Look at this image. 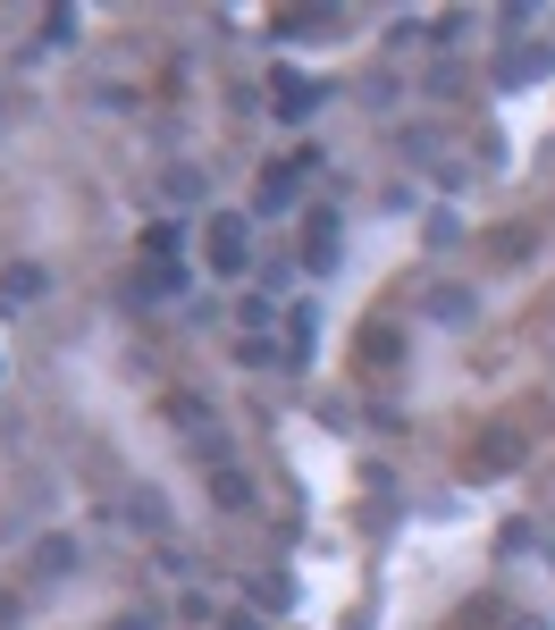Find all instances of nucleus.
<instances>
[{
  "label": "nucleus",
  "mask_w": 555,
  "mask_h": 630,
  "mask_svg": "<svg viewBox=\"0 0 555 630\" xmlns=\"http://www.w3.org/2000/svg\"><path fill=\"white\" fill-rule=\"evenodd\" d=\"M244 261H253V219L244 211H219L211 219V269L219 278H244Z\"/></svg>",
  "instance_id": "obj_1"
},
{
  "label": "nucleus",
  "mask_w": 555,
  "mask_h": 630,
  "mask_svg": "<svg viewBox=\"0 0 555 630\" xmlns=\"http://www.w3.org/2000/svg\"><path fill=\"white\" fill-rule=\"evenodd\" d=\"M429 319L463 328V319H471V286H438V294H429Z\"/></svg>",
  "instance_id": "obj_2"
},
{
  "label": "nucleus",
  "mask_w": 555,
  "mask_h": 630,
  "mask_svg": "<svg viewBox=\"0 0 555 630\" xmlns=\"http://www.w3.org/2000/svg\"><path fill=\"white\" fill-rule=\"evenodd\" d=\"M211 496H219V504H228V513H236V504H253V479H244V471H228V463H219V471H211Z\"/></svg>",
  "instance_id": "obj_3"
},
{
  "label": "nucleus",
  "mask_w": 555,
  "mask_h": 630,
  "mask_svg": "<svg viewBox=\"0 0 555 630\" xmlns=\"http://www.w3.org/2000/svg\"><path fill=\"white\" fill-rule=\"evenodd\" d=\"M539 42H522V60H514V51H505V60H496V76H505V85H530V76H539Z\"/></svg>",
  "instance_id": "obj_4"
},
{
  "label": "nucleus",
  "mask_w": 555,
  "mask_h": 630,
  "mask_svg": "<svg viewBox=\"0 0 555 630\" xmlns=\"http://www.w3.org/2000/svg\"><path fill=\"white\" fill-rule=\"evenodd\" d=\"M9 294H17V303H34V294H51V278H42V269H34V261H17V269H9Z\"/></svg>",
  "instance_id": "obj_5"
},
{
  "label": "nucleus",
  "mask_w": 555,
  "mask_h": 630,
  "mask_svg": "<svg viewBox=\"0 0 555 630\" xmlns=\"http://www.w3.org/2000/svg\"><path fill=\"white\" fill-rule=\"evenodd\" d=\"M42 571H76V538H42Z\"/></svg>",
  "instance_id": "obj_6"
},
{
  "label": "nucleus",
  "mask_w": 555,
  "mask_h": 630,
  "mask_svg": "<svg viewBox=\"0 0 555 630\" xmlns=\"http://www.w3.org/2000/svg\"><path fill=\"white\" fill-rule=\"evenodd\" d=\"M287 319H294V353H312V337H320V312L303 303V312H287Z\"/></svg>",
  "instance_id": "obj_7"
},
{
  "label": "nucleus",
  "mask_w": 555,
  "mask_h": 630,
  "mask_svg": "<svg viewBox=\"0 0 555 630\" xmlns=\"http://www.w3.org/2000/svg\"><path fill=\"white\" fill-rule=\"evenodd\" d=\"M168 193L177 202H202V168H168Z\"/></svg>",
  "instance_id": "obj_8"
},
{
  "label": "nucleus",
  "mask_w": 555,
  "mask_h": 630,
  "mask_svg": "<svg viewBox=\"0 0 555 630\" xmlns=\"http://www.w3.org/2000/svg\"><path fill=\"white\" fill-rule=\"evenodd\" d=\"M118 630H152V622H143V614H127V622H118Z\"/></svg>",
  "instance_id": "obj_9"
}]
</instances>
